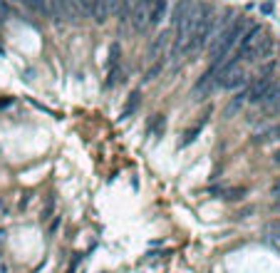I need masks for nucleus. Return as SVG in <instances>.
<instances>
[{
	"mask_svg": "<svg viewBox=\"0 0 280 273\" xmlns=\"http://www.w3.org/2000/svg\"><path fill=\"white\" fill-rule=\"evenodd\" d=\"M260 10H263V15H270V13H273V3H270V0H268V3H263V5H260Z\"/></svg>",
	"mask_w": 280,
	"mask_h": 273,
	"instance_id": "obj_13",
	"label": "nucleus"
},
{
	"mask_svg": "<svg viewBox=\"0 0 280 273\" xmlns=\"http://www.w3.org/2000/svg\"><path fill=\"white\" fill-rule=\"evenodd\" d=\"M18 3H23L30 13H35V15H50L47 0H18Z\"/></svg>",
	"mask_w": 280,
	"mask_h": 273,
	"instance_id": "obj_8",
	"label": "nucleus"
},
{
	"mask_svg": "<svg viewBox=\"0 0 280 273\" xmlns=\"http://www.w3.org/2000/svg\"><path fill=\"white\" fill-rule=\"evenodd\" d=\"M77 10H80V18H89L92 15V8H94V0H75Z\"/></svg>",
	"mask_w": 280,
	"mask_h": 273,
	"instance_id": "obj_10",
	"label": "nucleus"
},
{
	"mask_svg": "<svg viewBox=\"0 0 280 273\" xmlns=\"http://www.w3.org/2000/svg\"><path fill=\"white\" fill-rule=\"evenodd\" d=\"M166 8H169L166 0H154V5H151V10H149V23H146V28H156V25L161 23V18L166 15Z\"/></svg>",
	"mask_w": 280,
	"mask_h": 273,
	"instance_id": "obj_4",
	"label": "nucleus"
},
{
	"mask_svg": "<svg viewBox=\"0 0 280 273\" xmlns=\"http://www.w3.org/2000/svg\"><path fill=\"white\" fill-rule=\"evenodd\" d=\"M194 10V0H179L176 3V8H174V15H171V23H174V28L189 15Z\"/></svg>",
	"mask_w": 280,
	"mask_h": 273,
	"instance_id": "obj_5",
	"label": "nucleus"
},
{
	"mask_svg": "<svg viewBox=\"0 0 280 273\" xmlns=\"http://www.w3.org/2000/svg\"><path fill=\"white\" fill-rule=\"evenodd\" d=\"M47 8H50V15L52 20H67V23H75L80 20V10L75 5V0H47Z\"/></svg>",
	"mask_w": 280,
	"mask_h": 273,
	"instance_id": "obj_1",
	"label": "nucleus"
},
{
	"mask_svg": "<svg viewBox=\"0 0 280 273\" xmlns=\"http://www.w3.org/2000/svg\"><path fill=\"white\" fill-rule=\"evenodd\" d=\"M104 5H107V10H109V15L117 13V8H119V0H102Z\"/></svg>",
	"mask_w": 280,
	"mask_h": 273,
	"instance_id": "obj_12",
	"label": "nucleus"
},
{
	"mask_svg": "<svg viewBox=\"0 0 280 273\" xmlns=\"http://www.w3.org/2000/svg\"><path fill=\"white\" fill-rule=\"evenodd\" d=\"M134 3H137V0H119V8H117V15H119V25L129 23V18H132V10H134Z\"/></svg>",
	"mask_w": 280,
	"mask_h": 273,
	"instance_id": "obj_9",
	"label": "nucleus"
},
{
	"mask_svg": "<svg viewBox=\"0 0 280 273\" xmlns=\"http://www.w3.org/2000/svg\"><path fill=\"white\" fill-rule=\"evenodd\" d=\"M263 37V28L260 25H253V28H248V30L243 32V37H241V45L236 47L238 52H241V58L243 60H248V55H251V50L255 47V42Z\"/></svg>",
	"mask_w": 280,
	"mask_h": 273,
	"instance_id": "obj_3",
	"label": "nucleus"
},
{
	"mask_svg": "<svg viewBox=\"0 0 280 273\" xmlns=\"http://www.w3.org/2000/svg\"><path fill=\"white\" fill-rule=\"evenodd\" d=\"M166 45H169V37H166V35H159V37L149 45L146 58H149V60H156V58H159V52H164V50H166Z\"/></svg>",
	"mask_w": 280,
	"mask_h": 273,
	"instance_id": "obj_6",
	"label": "nucleus"
},
{
	"mask_svg": "<svg viewBox=\"0 0 280 273\" xmlns=\"http://www.w3.org/2000/svg\"><path fill=\"white\" fill-rule=\"evenodd\" d=\"M8 15H10V8L5 0H0V20H8Z\"/></svg>",
	"mask_w": 280,
	"mask_h": 273,
	"instance_id": "obj_11",
	"label": "nucleus"
},
{
	"mask_svg": "<svg viewBox=\"0 0 280 273\" xmlns=\"http://www.w3.org/2000/svg\"><path fill=\"white\" fill-rule=\"evenodd\" d=\"M151 5H154V0H137L134 3V10H132V18H129V23H132V28L137 32L146 30V23H149V10H151Z\"/></svg>",
	"mask_w": 280,
	"mask_h": 273,
	"instance_id": "obj_2",
	"label": "nucleus"
},
{
	"mask_svg": "<svg viewBox=\"0 0 280 273\" xmlns=\"http://www.w3.org/2000/svg\"><path fill=\"white\" fill-rule=\"evenodd\" d=\"M97 25H104L107 23V18H109V10H107V5L102 3V0H94V8H92V15H89Z\"/></svg>",
	"mask_w": 280,
	"mask_h": 273,
	"instance_id": "obj_7",
	"label": "nucleus"
}]
</instances>
